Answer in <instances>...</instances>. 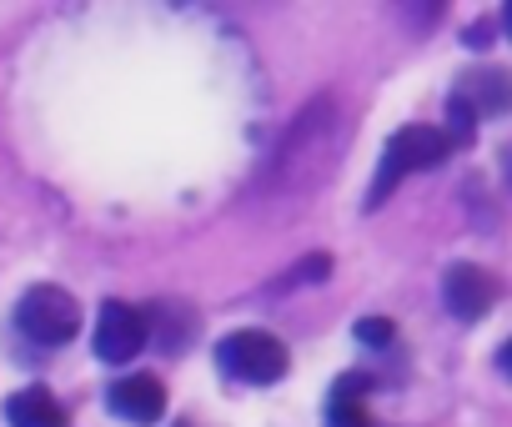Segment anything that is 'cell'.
I'll use <instances>...</instances> for the list:
<instances>
[{
    "mask_svg": "<svg viewBox=\"0 0 512 427\" xmlns=\"http://www.w3.org/2000/svg\"><path fill=\"white\" fill-rule=\"evenodd\" d=\"M11 427H66V407L46 392V387H21L6 402Z\"/></svg>",
    "mask_w": 512,
    "mask_h": 427,
    "instance_id": "10",
    "label": "cell"
},
{
    "mask_svg": "<svg viewBox=\"0 0 512 427\" xmlns=\"http://www.w3.org/2000/svg\"><path fill=\"white\" fill-rule=\"evenodd\" d=\"M327 272H332V257L327 252H307L287 277H277V292H297V287H312V282H327Z\"/></svg>",
    "mask_w": 512,
    "mask_h": 427,
    "instance_id": "12",
    "label": "cell"
},
{
    "mask_svg": "<svg viewBox=\"0 0 512 427\" xmlns=\"http://www.w3.org/2000/svg\"><path fill=\"white\" fill-rule=\"evenodd\" d=\"M472 136H477V116H472V106L467 101H447V141L452 146H472Z\"/></svg>",
    "mask_w": 512,
    "mask_h": 427,
    "instance_id": "13",
    "label": "cell"
},
{
    "mask_svg": "<svg viewBox=\"0 0 512 427\" xmlns=\"http://www.w3.org/2000/svg\"><path fill=\"white\" fill-rule=\"evenodd\" d=\"M216 367L236 382L272 387L287 377V347H282V337H272L262 327H241V332H226L216 342Z\"/></svg>",
    "mask_w": 512,
    "mask_h": 427,
    "instance_id": "3",
    "label": "cell"
},
{
    "mask_svg": "<svg viewBox=\"0 0 512 427\" xmlns=\"http://www.w3.org/2000/svg\"><path fill=\"white\" fill-rule=\"evenodd\" d=\"M141 317H146V337L156 332V342H161L166 352H181V347H186V337L196 332V312H191V307H181V302H171V297L151 302Z\"/></svg>",
    "mask_w": 512,
    "mask_h": 427,
    "instance_id": "9",
    "label": "cell"
},
{
    "mask_svg": "<svg viewBox=\"0 0 512 427\" xmlns=\"http://www.w3.org/2000/svg\"><path fill=\"white\" fill-rule=\"evenodd\" d=\"M447 151H452V141H447V131H437V126H402L392 141H387V151H382V161H377V176H372V191H367V206L377 211L392 191H397V181L407 176V171H422V166H442L447 161Z\"/></svg>",
    "mask_w": 512,
    "mask_h": 427,
    "instance_id": "2",
    "label": "cell"
},
{
    "mask_svg": "<svg viewBox=\"0 0 512 427\" xmlns=\"http://www.w3.org/2000/svg\"><path fill=\"white\" fill-rule=\"evenodd\" d=\"M392 337H397V327L387 317H362L357 322V342H367V347H387Z\"/></svg>",
    "mask_w": 512,
    "mask_h": 427,
    "instance_id": "14",
    "label": "cell"
},
{
    "mask_svg": "<svg viewBox=\"0 0 512 427\" xmlns=\"http://www.w3.org/2000/svg\"><path fill=\"white\" fill-rule=\"evenodd\" d=\"M497 367H502V377H512V337L502 342V352H497Z\"/></svg>",
    "mask_w": 512,
    "mask_h": 427,
    "instance_id": "15",
    "label": "cell"
},
{
    "mask_svg": "<svg viewBox=\"0 0 512 427\" xmlns=\"http://www.w3.org/2000/svg\"><path fill=\"white\" fill-rule=\"evenodd\" d=\"M457 101L472 106V116H502L512 111V76L502 66H472L462 81H457Z\"/></svg>",
    "mask_w": 512,
    "mask_h": 427,
    "instance_id": "8",
    "label": "cell"
},
{
    "mask_svg": "<svg viewBox=\"0 0 512 427\" xmlns=\"http://www.w3.org/2000/svg\"><path fill=\"white\" fill-rule=\"evenodd\" d=\"M337 156H342V116H337L332 96H317L287 126V136L277 141V156L267 161L256 191H262L267 201H302V196H312L327 181Z\"/></svg>",
    "mask_w": 512,
    "mask_h": 427,
    "instance_id": "1",
    "label": "cell"
},
{
    "mask_svg": "<svg viewBox=\"0 0 512 427\" xmlns=\"http://www.w3.org/2000/svg\"><path fill=\"white\" fill-rule=\"evenodd\" d=\"M16 327L31 337V342H46V347H61V342H71L76 337V327H81V307H76V297L66 292V287H31L26 297H21V307H16Z\"/></svg>",
    "mask_w": 512,
    "mask_h": 427,
    "instance_id": "4",
    "label": "cell"
},
{
    "mask_svg": "<svg viewBox=\"0 0 512 427\" xmlns=\"http://www.w3.org/2000/svg\"><path fill=\"white\" fill-rule=\"evenodd\" d=\"M442 302H447V312H452L457 322H477V317L492 312L497 282H492L482 267L457 262V267H447V277H442Z\"/></svg>",
    "mask_w": 512,
    "mask_h": 427,
    "instance_id": "5",
    "label": "cell"
},
{
    "mask_svg": "<svg viewBox=\"0 0 512 427\" xmlns=\"http://www.w3.org/2000/svg\"><path fill=\"white\" fill-rule=\"evenodd\" d=\"M106 407L116 412V417H126V422H156L161 412H166V392H161V382L156 377H146V372H136V377H116L111 382V392H106Z\"/></svg>",
    "mask_w": 512,
    "mask_h": 427,
    "instance_id": "7",
    "label": "cell"
},
{
    "mask_svg": "<svg viewBox=\"0 0 512 427\" xmlns=\"http://www.w3.org/2000/svg\"><path fill=\"white\" fill-rule=\"evenodd\" d=\"M502 31H507V41H512V6H502Z\"/></svg>",
    "mask_w": 512,
    "mask_h": 427,
    "instance_id": "16",
    "label": "cell"
},
{
    "mask_svg": "<svg viewBox=\"0 0 512 427\" xmlns=\"http://www.w3.org/2000/svg\"><path fill=\"white\" fill-rule=\"evenodd\" d=\"M146 347V317L126 302H106L96 317V357L106 362H131Z\"/></svg>",
    "mask_w": 512,
    "mask_h": 427,
    "instance_id": "6",
    "label": "cell"
},
{
    "mask_svg": "<svg viewBox=\"0 0 512 427\" xmlns=\"http://www.w3.org/2000/svg\"><path fill=\"white\" fill-rule=\"evenodd\" d=\"M362 387H367V377H357V372L347 382H337V392L327 402V427H372L367 402H362Z\"/></svg>",
    "mask_w": 512,
    "mask_h": 427,
    "instance_id": "11",
    "label": "cell"
}]
</instances>
